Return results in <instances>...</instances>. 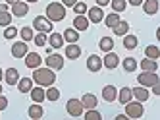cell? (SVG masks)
<instances>
[{"label":"cell","instance_id":"ab89813d","mask_svg":"<svg viewBox=\"0 0 160 120\" xmlns=\"http://www.w3.org/2000/svg\"><path fill=\"white\" fill-rule=\"evenodd\" d=\"M33 41H35L37 46H44V45H47V33H39L37 31V35L33 37Z\"/></svg>","mask_w":160,"mask_h":120},{"label":"cell","instance_id":"d6986e66","mask_svg":"<svg viewBox=\"0 0 160 120\" xmlns=\"http://www.w3.org/2000/svg\"><path fill=\"white\" fill-rule=\"evenodd\" d=\"M81 105H83V109H97L98 99L95 97L93 93H85L83 97H81Z\"/></svg>","mask_w":160,"mask_h":120},{"label":"cell","instance_id":"8fae6325","mask_svg":"<svg viewBox=\"0 0 160 120\" xmlns=\"http://www.w3.org/2000/svg\"><path fill=\"white\" fill-rule=\"evenodd\" d=\"M87 70L89 72H100L102 70V58L98 56V54H91L89 58H87Z\"/></svg>","mask_w":160,"mask_h":120},{"label":"cell","instance_id":"603a6c76","mask_svg":"<svg viewBox=\"0 0 160 120\" xmlns=\"http://www.w3.org/2000/svg\"><path fill=\"white\" fill-rule=\"evenodd\" d=\"M137 66H141V70H145V72H156L158 70V62H156V60L147 58V56L141 60V64H137Z\"/></svg>","mask_w":160,"mask_h":120},{"label":"cell","instance_id":"4fadbf2b","mask_svg":"<svg viewBox=\"0 0 160 120\" xmlns=\"http://www.w3.org/2000/svg\"><path fill=\"white\" fill-rule=\"evenodd\" d=\"M131 93H133V99H135V101H139V103H145V101H148V97H151L148 89H147V87H143V85L133 87V89H131Z\"/></svg>","mask_w":160,"mask_h":120},{"label":"cell","instance_id":"60d3db41","mask_svg":"<svg viewBox=\"0 0 160 120\" xmlns=\"http://www.w3.org/2000/svg\"><path fill=\"white\" fill-rule=\"evenodd\" d=\"M4 37H6V39H16V37H18V29L12 27V25H8L6 31H4Z\"/></svg>","mask_w":160,"mask_h":120},{"label":"cell","instance_id":"8d00e7d4","mask_svg":"<svg viewBox=\"0 0 160 120\" xmlns=\"http://www.w3.org/2000/svg\"><path fill=\"white\" fill-rule=\"evenodd\" d=\"M72 8H73V12H75V16H83V14H87V10H89L87 4H85V2H79V0H77Z\"/></svg>","mask_w":160,"mask_h":120},{"label":"cell","instance_id":"f907efd6","mask_svg":"<svg viewBox=\"0 0 160 120\" xmlns=\"http://www.w3.org/2000/svg\"><path fill=\"white\" fill-rule=\"evenodd\" d=\"M25 2H27V4H29V2H39V0H25Z\"/></svg>","mask_w":160,"mask_h":120},{"label":"cell","instance_id":"ffe728a7","mask_svg":"<svg viewBox=\"0 0 160 120\" xmlns=\"http://www.w3.org/2000/svg\"><path fill=\"white\" fill-rule=\"evenodd\" d=\"M89 19H87V16L83 14V16H77V18H73V29H77V31H87L89 29Z\"/></svg>","mask_w":160,"mask_h":120},{"label":"cell","instance_id":"44dd1931","mask_svg":"<svg viewBox=\"0 0 160 120\" xmlns=\"http://www.w3.org/2000/svg\"><path fill=\"white\" fill-rule=\"evenodd\" d=\"M116 97H118V89L114 87V85H106L104 89H102V99H104L106 103L116 101Z\"/></svg>","mask_w":160,"mask_h":120},{"label":"cell","instance_id":"f35d334b","mask_svg":"<svg viewBox=\"0 0 160 120\" xmlns=\"http://www.w3.org/2000/svg\"><path fill=\"white\" fill-rule=\"evenodd\" d=\"M100 118H102V114H100L98 111H95V109H87L85 120H100Z\"/></svg>","mask_w":160,"mask_h":120},{"label":"cell","instance_id":"4316f807","mask_svg":"<svg viewBox=\"0 0 160 120\" xmlns=\"http://www.w3.org/2000/svg\"><path fill=\"white\" fill-rule=\"evenodd\" d=\"M42 114H44V109L41 106V103H33L29 106V118L39 120V118H42Z\"/></svg>","mask_w":160,"mask_h":120},{"label":"cell","instance_id":"d4e9b609","mask_svg":"<svg viewBox=\"0 0 160 120\" xmlns=\"http://www.w3.org/2000/svg\"><path fill=\"white\" fill-rule=\"evenodd\" d=\"M29 95H31V99H33V103H42L44 99V89L41 87V85H37V87H31V91H29Z\"/></svg>","mask_w":160,"mask_h":120},{"label":"cell","instance_id":"e0dca14e","mask_svg":"<svg viewBox=\"0 0 160 120\" xmlns=\"http://www.w3.org/2000/svg\"><path fill=\"white\" fill-rule=\"evenodd\" d=\"M47 41H48V45H50V49H62V46H64V37H62V33L50 31V37H48Z\"/></svg>","mask_w":160,"mask_h":120},{"label":"cell","instance_id":"f1b7e54d","mask_svg":"<svg viewBox=\"0 0 160 120\" xmlns=\"http://www.w3.org/2000/svg\"><path fill=\"white\" fill-rule=\"evenodd\" d=\"M62 37H64L66 43H77V41H79V31L73 29V27H70V29H66V31H64Z\"/></svg>","mask_w":160,"mask_h":120},{"label":"cell","instance_id":"7bdbcfd3","mask_svg":"<svg viewBox=\"0 0 160 120\" xmlns=\"http://www.w3.org/2000/svg\"><path fill=\"white\" fill-rule=\"evenodd\" d=\"M151 89H152V95H160V81L154 83V85H151Z\"/></svg>","mask_w":160,"mask_h":120},{"label":"cell","instance_id":"7a4b0ae2","mask_svg":"<svg viewBox=\"0 0 160 120\" xmlns=\"http://www.w3.org/2000/svg\"><path fill=\"white\" fill-rule=\"evenodd\" d=\"M66 18V6L62 2H50L47 6V19L54 21H62Z\"/></svg>","mask_w":160,"mask_h":120},{"label":"cell","instance_id":"7dc6e473","mask_svg":"<svg viewBox=\"0 0 160 120\" xmlns=\"http://www.w3.org/2000/svg\"><path fill=\"white\" fill-rule=\"evenodd\" d=\"M0 12H10V4H0Z\"/></svg>","mask_w":160,"mask_h":120},{"label":"cell","instance_id":"484cf974","mask_svg":"<svg viewBox=\"0 0 160 120\" xmlns=\"http://www.w3.org/2000/svg\"><path fill=\"white\" fill-rule=\"evenodd\" d=\"M122 105H125V103H129L131 99H133V93H131V87H122L120 91H118V97H116Z\"/></svg>","mask_w":160,"mask_h":120},{"label":"cell","instance_id":"1f68e13d","mask_svg":"<svg viewBox=\"0 0 160 120\" xmlns=\"http://www.w3.org/2000/svg\"><path fill=\"white\" fill-rule=\"evenodd\" d=\"M145 56L147 58H152V60H158L160 58V49L156 45H148L147 49H145Z\"/></svg>","mask_w":160,"mask_h":120},{"label":"cell","instance_id":"ee69618b","mask_svg":"<svg viewBox=\"0 0 160 120\" xmlns=\"http://www.w3.org/2000/svg\"><path fill=\"white\" fill-rule=\"evenodd\" d=\"M108 4H110V0H97V6H100V8H104Z\"/></svg>","mask_w":160,"mask_h":120},{"label":"cell","instance_id":"d590c367","mask_svg":"<svg viewBox=\"0 0 160 120\" xmlns=\"http://www.w3.org/2000/svg\"><path fill=\"white\" fill-rule=\"evenodd\" d=\"M123 70L128 72V74H129V72H135V70H137V60L131 58V56L125 58V60H123Z\"/></svg>","mask_w":160,"mask_h":120},{"label":"cell","instance_id":"d6a6232c","mask_svg":"<svg viewBox=\"0 0 160 120\" xmlns=\"http://www.w3.org/2000/svg\"><path fill=\"white\" fill-rule=\"evenodd\" d=\"M110 6H112V12H123L128 8V0H110Z\"/></svg>","mask_w":160,"mask_h":120},{"label":"cell","instance_id":"30bf717a","mask_svg":"<svg viewBox=\"0 0 160 120\" xmlns=\"http://www.w3.org/2000/svg\"><path fill=\"white\" fill-rule=\"evenodd\" d=\"M120 64V56L116 52H106V56L102 58V68H108V70H114V68H118Z\"/></svg>","mask_w":160,"mask_h":120},{"label":"cell","instance_id":"4dcf8cb0","mask_svg":"<svg viewBox=\"0 0 160 120\" xmlns=\"http://www.w3.org/2000/svg\"><path fill=\"white\" fill-rule=\"evenodd\" d=\"M122 18H120V14H118V12H112V14H108V16H104V19H102V21H104L106 23V27H114V25H116V23L120 21Z\"/></svg>","mask_w":160,"mask_h":120},{"label":"cell","instance_id":"277c9868","mask_svg":"<svg viewBox=\"0 0 160 120\" xmlns=\"http://www.w3.org/2000/svg\"><path fill=\"white\" fill-rule=\"evenodd\" d=\"M137 81H139V85H143V87H151V85H154V83H158L160 81V78H158V74L156 72H141L139 76H137Z\"/></svg>","mask_w":160,"mask_h":120},{"label":"cell","instance_id":"ba28073f","mask_svg":"<svg viewBox=\"0 0 160 120\" xmlns=\"http://www.w3.org/2000/svg\"><path fill=\"white\" fill-rule=\"evenodd\" d=\"M87 19L91 23H100L102 19H104V12H102L100 6H93V8H89L87 10Z\"/></svg>","mask_w":160,"mask_h":120},{"label":"cell","instance_id":"c3c4849f","mask_svg":"<svg viewBox=\"0 0 160 120\" xmlns=\"http://www.w3.org/2000/svg\"><path fill=\"white\" fill-rule=\"evenodd\" d=\"M4 2H6V4H10V6H12L14 2H18V0H4Z\"/></svg>","mask_w":160,"mask_h":120},{"label":"cell","instance_id":"9a60e30c","mask_svg":"<svg viewBox=\"0 0 160 120\" xmlns=\"http://www.w3.org/2000/svg\"><path fill=\"white\" fill-rule=\"evenodd\" d=\"M23 58H25V66H27V68H31V70L39 68V66H41V62H42V58H41L37 52H27Z\"/></svg>","mask_w":160,"mask_h":120},{"label":"cell","instance_id":"cb8c5ba5","mask_svg":"<svg viewBox=\"0 0 160 120\" xmlns=\"http://www.w3.org/2000/svg\"><path fill=\"white\" fill-rule=\"evenodd\" d=\"M112 29H114V35H118V37H123L125 33H129V23L125 21V19H120Z\"/></svg>","mask_w":160,"mask_h":120},{"label":"cell","instance_id":"7c38bea8","mask_svg":"<svg viewBox=\"0 0 160 120\" xmlns=\"http://www.w3.org/2000/svg\"><path fill=\"white\" fill-rule=\"evenodd\" d=\"M64 54H66V58H68V60H75V58L81 56V46H79L77 43H68Z\"/></svg>","mask_w":160,"mask_h":120},{"label":"cell","instance_id":"f546056e","mask_svg":"<svg viewBox=\"0 0 160 120\" xmlns=\"http://www.w3.org/2000/svg\"><path fill=\"white\" fill-rule=\"evenodd\" d=\"M98 49H100L102 52H110V51L114 49V39H112V37H102V39L98 41Z\"/></svg>","mask_w":160,"mask_h":120},{"label":"cell","instance_id":"6da1fadb","mask_svg":"<svg viewBox=\"0 0 160 120\" xmlns=\"http://www.w3.org/2000/svg\"><path fill=\"white\" fill-rule=\"evenodd\" d=\"M33 83H37V85L41 87H48V85H54V81H56V74H54V70H50L48 66H44V68H35L33 70Z\"/></svg>","mask_w":160,"mask_h":120},{"label":"cell","instance_id":"681fc988","mask_svg":"<svg viewBox=\"0 0 160 120\" xmlns=\"http://www.w3.org/2000/svg\"><path fill=\"white\" fill-rule=\"evenodd\" d=\"M4 79V72H2V68H0V81Z\"/></svg>","mask_w":160,"mask_h":120},{"label":"cell","instance_id":"5bb4252c","mask_svg":"<svg viewBox=\"0 0 160 120\" xmlns=\"http://www.w3.org/2000/svg\"><path fill=\"white\" fill-rule=\"evenodd\" d=\"M27 52H29V49H27L25 41H18V43L12 45V56L14 58H23Z\"/></svg>","mask_w":160,"mask_h":120},{"label":"cell","instance_id":"8992f818","mask_svg":"<svg viewBox=\"0 0 160 120\" xmlns=\"http://www.w3.org/2000/svg\"><path fill=\"white\" fill-rule=\"evenodd\" d=\"M66 111H68V114H70V116H81L83 114V105H81V99H70V101H68L66 103Z\"/></svg>","mask_w":160,"mask_h":120},{"label":"cell","instance_id":"f6af8a7d","mask_svg":"<svg viewBox=\"0 0 160 120\" xmlns=\"http://www.w3.org/2000/svg\"><path fill=\"white\" fill-rule=\"evenodd\" d=\"M75 2H77V0H62V4H64L66 8H68V6H70V8H72V6H73Z\"/></svg>","mask_w":160,"mask_h":120},{"label":"cell","instance_id":"bcb514c9","mask_svg":"<svg viewBox=\"0 0 160 120\" xmlns=\"http://www.w3.org/2000/svg\"><path fill=\"white\" fill-rule=\"evenodd\" d=\"M128 2H129L131 6H141V4H143V0H128Z\"/></svg>","mask_w":160,"mask_h":120},{"label":"cell","instance_id":"816d5d0a","mask_svg":"<svg viewBox=\"0 0 160 120\" xmlns=\"http://www.w3.org/2000/svg\"><path fill=\"white\" fill-rule=\"evenodd\" d=\"M0 93H2V85H0Z\"/></svg>","mask_w":160,"mask_h":120},{"label":"cell","instance_id":"7402d4cb","mask_svg":"<svg viewBox=\"0 0 160 120\" xmlns=\"http://www.w3.org/2000/svg\"><path fill=\"white\" fill-rule=\"evenodd\" d=\"M137 45H139V39H137L135 35H131V33H125L123 35V49L133 51V49H137Z\"/></svg>","mask_w":160,"mask_h":120},{"label":"cell","instance_id":"3957f363","mask_svg":"<svg viewBox=\"0 0 160 120\" xmlns=\"http://www.w3.org/2000/svg\"><path fill=\"white\" fill-rule=\"evenodd\" d=\"M143 114H145L143 103H139V101H129V103H125V116H128V118H141Z\"/></svg>","mask_w":160,"mask_h":120},{"label":"cell","instance_id":"2e32d148","mask_svg":"<svg viewBox=\"0 0 160 120\" xmlns=\"http://www.w3.org/2000/svg\"><path fill=\"white\" fill-rule=\"evenodd\" d=\"M143 12H145V14L147 16H154L156 14V12H158V0H143Z\"/></svg>","mask_w":160,"mask_h":120},{"label":"cell","instance_id":"9c48e42d","mask_svg":"<svg viewBox=\"0 0 160 120\" xmlns=\"http://www.w3.org/2000/svg\"><path fill=\"white\" fill-rule=\"evenodd\" d=\"M27 12H29V4L18 0V2L12 4V12H10V14H12L14 18H23V16H27Z\"/></svg>","mask_w":160,"mask_h":120},{"label":"cell","instance_id":"5b68a950","mask_svg":"<svg viewBox=\"0 0 160 120\" xmlns=\"http://www.w3.org/2000/svg\"><path fill=\"white\" fill-rule=\"evenodd\" d=\"M33 29L39 33H50L52 31V21L47 19V16H37L33 19Z\"/></svg>","mask_w":160,"mask_h":120},{"label":"cell","instance_id":"b9f144b4","mask_svg":"<svg viewBox=\"0 0 160 120\" xmlns=\"http://www.w3.org/2000/svg\"><path fill=\"white\" fill-rule=\"evenodd\" d=\"M8 109V99H6V95L0 93V111H6Z\"/></svg>","mask_w":160,"mask_h":120},{"label":"cell","instance_id":"74e56055","mask_svg":"<svg viewBox=\"0 0 160 120\" xmlns=\"http://www.w3.org/2000/svg\"><path fill=\"white\" fill-rule=\"evenodd\" d=\"M19 35H21V39H23L25 43H27V41H31L33 37H35V35H33V27H21Z\"/></svg>","mask_w":160,"mask_h":120},{"label":"cell","instance_id":"ac0fdd59","mask_svg":"<svg viewBox=\"0 0 160 120\" xmlns=\"http://www.w3.org/2000/svg\"><path fill=\"white\" fill-rule=\"evenodd\" d=\"M4 79H6L8 85H16V83L19 81V72H18L16 68H8V70L4 72Z\"/></svg>","mask_w":160,"mask_h":120},{"label":"cell","instance_id":"836d02e7","mask_svg":"<svg viewBox=\"0 0 160 120\" xmlns=\"http://www.w3.org/2000/svg\"><path fill=\"white\" fill-rule=\"evenodd\" d=\"M44 97H47L48 101H58L60 99V91L56 89L54 85H48V89L44 91Z\"/></svg>","mask_w":160,"mask_h":120},{"label":"cell","instance_id":"83f0119b","mask_svg":"<svg viewBox=\"0 0 160 120\" xmlns=\"http://www.w3.org/2000/svg\"><path fill=\"white\" fill-rule=\"evenodd\" d=\"M16 85H18L19 93H29L31 87H33V79L31 78H19V81L16 83Z\"/></svg>","mask_w":160,"mask_h":120},{"label":"cell","instance_id":"e575fe53","mask_svg":"<svg viewBox=\"0 0 160 120\" xmlns=\"http://www.w3.org/2000/svg\"><path fill=\"white\" fill-rule=\"evenodd\" d=\"M12 19H14V16L10 12H0V27H8L12 23Z\"/></svg>","mask_w":160,"mask_h":120},{"label":"cell","instance_id":"52a82bcc","mask_svg":"<svg viewBox=\"0 0 160 120\" xmlns=\"http://www.w3.org/2000/svg\"><path fill=\"white\" fill-rule=\"evenodd\" d=\"M44 64H47L50 70H62L64 68V56L62 54H56V52H50L47 56V60H44Z\"/></svg>","mask_w":160,"mask_h":120}]
</instances>
